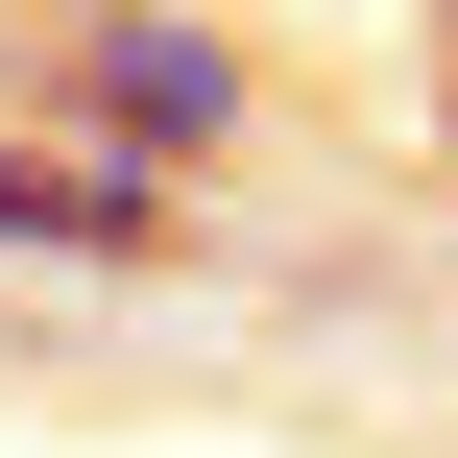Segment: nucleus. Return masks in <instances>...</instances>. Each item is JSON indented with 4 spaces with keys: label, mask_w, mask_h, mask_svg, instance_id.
Returning <instances> with one entry per match:
<instances>
[{
    "label": "nucleus",
    "mask_w": 458,
    "mask_h": 458,
    "mask_svg": "<svg viewBox=\"0 0 458 458\" xmlns=\"http://www.w3.org/2000/svg\"><path fill=\"white\" fill-rule=\"evenodd\" d=\"M435 121H458V0H435Z\"/></svg>",
    "instance_id": "7ed1b4c3"
},
{
    "label": "nucleus",
    "mask_w": 458,
    "mask_h": 458,
    "mask_svg": "<svg viewBox=\"0 0 458 458\" xmlns=\"http://www.w3.org/2000/svg\"><path fill=\"white\" fill-rule=\"evenodd\" d=\"M0 72H24V121H48L72 169H145V193L242 169V121H266L242 24H193V0H72V24H48V48H0Z\"/></svg>",
    "instance_id": "f257e3e1"
},
{
    "label": "nucleus",
    "mask_w": 458,
    "mask_h": 458,
    "mask_svg": "<svg viewBox=\"0 0 458 458\" xmlns=\"http://www.w3.org/2000/svg\"><path fill=\"white\" fill-rule=\"evenodd\" d=\"M169 217H193V193L72 169V145H24V121H0V266H97V290H145V266H169Z\"/></svg>",
    "instance_id": "f03ea898"
}]
</instances>
